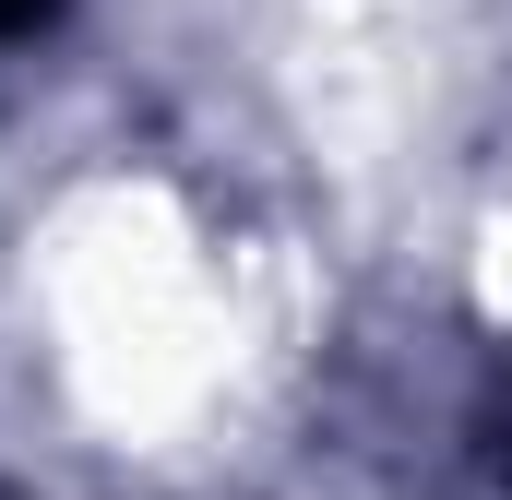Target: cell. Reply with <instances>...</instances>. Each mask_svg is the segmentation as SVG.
<instances>
[{"label": "cell", "mask_w": 512, "mask_h": 500, "mask_svg": "<svg viewBox=\"0 0 512 500\" xmlns=\"http://www.w3.org/2000/svg\"><path fill=\"white\" fill-rule=\"evenodd\" d=\"M36 24H60V0H0V36H36Z\"/></svg>", "instance_id": "6da1fadb"}]
</instances>
